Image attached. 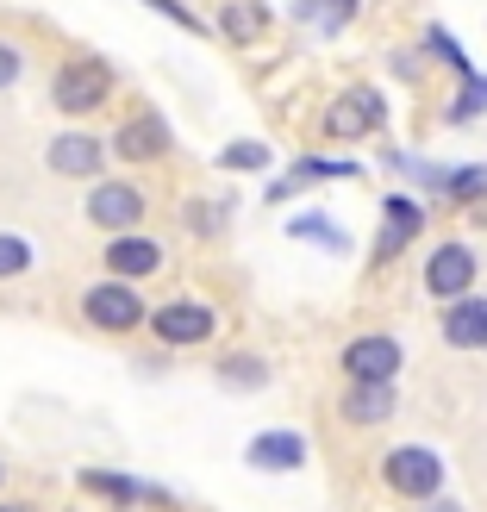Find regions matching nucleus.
<instances>
[{
    "mask_svg": "<svg viewBox=\"0 0 487 512\" xmlns=\"http://www.w3.org/2000/svg\"><path fill=\"white\" fill-rule=\"evenodd\" d=\"M294 238H319L325 250H350V238L338 232V225H325V219H294Z\"/></svg>",
    "mask_w": 487,
    "mask_h": 512,
    "instance_id": "22",
    "label": "nucleus"
},
{
    "mask_svg": "<svg viewBox=\"0 0 487 512\" xmlns=\"http://www.w3.org/2000/svg\"><path fill=\"white\" fill-rule=\"evenodd\" d=\"M381 475H388V488H394L400 500H438V488H444V463H438V450H425V444L388 450Z\"/></svg>",
    "mask_w": 487,
    "mask_h": 512,
    "instance_id": "2",
    "label": "nucleus"
},
{
    "mask_svg": "<svg viewBox=\"0 0 487 512\" xmlns=\"http://www.w3.org/2000/svg\"><path fill=\"white\" fill-rule=\"evenodd\" d=\"M19 69H25L19 44H0V88H13V82H19Z\"/></svg>",
    "mask_w": 487,
    "mask_h": 512,
    "instance_id": "28",
    "label": "nucleus"
},
{
    "mask_svg": "<svg viewBox=\"0 0 487 512\" xmlns=\"http://www.w3.org/2000/svg\"><path fill=\"white\" fill-rule=\"evenodd\" d=\"M225 381H238V388H263L269 369L256 363V356H232V363H225Z\"/></svg>",
    "mask_w": 487,
    "mask_h": 512,
    "instance_id": "23",
    "label": "nucleus"
},
{
    "mask_svg": "<svg viewBox=\"0 0 487 512\" xmlns=\"http://www.w3.org/2000/svg\"><path fill=\"white\" fill-rule=\"evenodd\" d=\"M394 381H350V394H344V419L350 425H381V419H394Z\"/></svg>",
    "mask_w": 487,
    "mask_h": 512,
    "instance_id": "12",
    "label": "nucleus"
},
{
    "mask_svg": "<svg viewBox=\"0 0 487 512\" xmlns=\"http://www.w3.org/2000/svg\"><path fill=\"white\" fill-rule=\"evenodd\" d=\"M300 19H319L325 32H344L356 19V0H300Z\"/></svg>",
    "mask_w": 487,
    "mask_h": 512,
    "instance_id": "19",
    "label": "nucleus"
},
{
    "mask_svg": "<svg viewBox=\"0 0 487 512\" xmlns=\"http://www.w3.org/2000/svg\"><path fill=\"white\" fill-rule=\"evenodd\" d=\"M188 225H194V232H219V225H225V213H219V200H194V213H188Z\"/></svg>",
    "mask_w": 487,
    "mask_h": 512,
    "instance_id": "26",
    "label": "nucleus"
},
{
    "mask_svg": "<svg viewBox=\"0 0 487 512\" xmlns=\"http://www.w3.org/2000/svg\"><path fill=\"white\" fill-rule=\"evenodd\" d=\"M82 313H88V325H94V331H132V325H144V319H150V313H144V300L125 288L119 275L82 294Z\"/></svg>",
    "mask_w": 487,
    "mask_h": 512,
    "instance_id": "3",
    "label": "nucleus"
},
{
    "mask_svg": "<svg viewBox=\"0 0 487 512\" xmlns=\"http://www.w3.org/2000/svg\"><path fill=\"white\" fill-rule=\"evenodd\" d=\"M107 94H113V69L100 57H75V63H63L50 75V100H57L63 113H100Z\"/></svg>",
    "mask_w": 487,
    "mask_h": 512,
    "instance_id": "1",
    "label": "nucleus"
},
{
    "mask_svg": "<svg viewBox=\"0 0 487 512\" xmlns=\"http://www.w3.org/2000/svg\"><path fill=\"white\" fill-rule=\"evenodd\" d=\"M425 225V207L413 194H388V207H381V238H375V263H394V256L419 238Z\"/></svg>",
    "mask_w": 487,
    "mask_h": 512,
    "instance_id": "8",
    "label": "nucleus"
},
{
    "mask_svg": "<svg viewBox=\"0 0 487 512\" xmlns=\"http://www.w3.org/2000/svg\"><path fill=\"white\" fill-rule=\"evenodd\" d=\"M487 113V75H463V88H456V100H450V125H469V119H481Z\"/></svg>",
    "mask_w": 487,
    "mask_h": 512,
    "instance_id": "17",
    "label": "nucleus"
},
{
    "mask_svg": "<svg viewBox=\"0 0 487 512\" xmlns=\"http://www.w3.org/2000/svg\"><path fill=\"white\" fill-rule=\"evenodd\" d=\"M219 32L232 38V44H256V38L269 32L263 0H225V7H219Z\"/></svg>",
    "mask_w": 487,
    "mask_h": 512,
    "instance_id": "15",
    "label": "nucleus"
},
{
    "mask_svg": "<svg viewBox=\"0 0 487 512\" xmlns=\"http://www.w3.org/2000/svg\"><path fill=\"white\" fill-rule=\"evenodd\" d=\"M82 488H88V494H100V500H113V506H132V500H144V488H138V481L107 475V469H88V475H82Z\"/></svg>",
    "mask_w": 487,
    "mask_h": 512,
    "instance_id": "18",
    "label": "nucleus"
},
{
    "mask_svg": "<svg viewBox=\"0 0 487 512\" xmlns=\"http://www.w3.org/2000/svg\"><path fill=\"white\" fill-rule=\"evenodd\" d=\"M425 50H431L438 63H450L456 75H475V69H469V57H463V44H456V38L444 32V25H431V32H425Z\"/></svg>",
    "mask_w": 487,
    "mask_h": 512,
    "instance_id": "20",
    "label": "nucleus"
},
{
    "mask_svg": "<svg viewBox=\"0 0 487 512\" xmlns=\"http://www.w3.org/2000/svg\"><path fill=\"white\" fill-rule=\"evenodd\" d=\"M344 375L350 381H394L400 375V344L394 338H356L344 350Z\"/></svg>",
    "mask_w": 487,
    "mask_h": 512,
    "instance_id": "10",
    "label": "nucleus"
},
{
    "mask_svg": "<svg viewBox=\"0 0 487 512\" xmlns=\"http://www.w3.org/2000/svg\"><path fill=\"white\" fill-rule=\"evenodd\" d=\"M425 288L438 300H463L475 288V250L469 244H438L425 256Z\"/></svg>",
    "mask_w": 487,
    "mask_h": 512,
    "instance_id": "4",
    "label": "nucleus"
},
{
    "mask_svg": "<svg viewBox=\"0 0 487 512\" xmlns=\"http://www.w3.org/2000/svg\"><path fill=\"white\" fill-rule=\"evenodd\" d=\"M250 463L256 469H300L306 463V438L300 431H263V438H250Z\"/></svg>",
    "mask_w": 487,
    "mask_h": 512,
    "instance_id": "14",
    "label": "nucleus"
},
{
    "mask_svg": "<svg viewBox=\"0 0 487 512\" xmlns=\"http://www.w3.org/2000/svg\"><path fill=\"white\" fill-rule=\"evenodd\" d=\"M163 150H169V125L157 113H138L113 132V157H125V163H157Z\"/></svg>",
    "mask_w": 487,
    "mask_h": 512,
    "instance_id": "9",
    "label": "nucleus"
},
{
    "mask_svg": "<svg viewBox=\"0 0 487 512\" xmlns=\"http://www.w3.org/2000/svg\"><path fill=\"white\" fill-rule=\"evenodd\" d=\"M50 169L57 175H100V144L94 138H57L50 144Z\"/></svg>",
    "mask_w": 487,
    "mask_h": 512,
    "instance_id": "16",
    "label": "nucleus"
},
{
    "mask_svg": "<svg viewBox=\"0 0 487 512\" xmlns=\"http://www.w3.org/2000/svg\"><path fill=\"white\" fill-rule=\"evenodd\" d=\"M419 512H463L456 500H431V506H419Z\"/></svg>",
    "mask_w": 487,
    "mask_h": 512,
    "instance_id": "29",
    "label": "nucleus"
},
{
    "mask_svg": "<svg viewBox=\"0 0 487 512\" xmlns=\"http://www.w3.org/2000/svg\"><path fill=\"white\" fill-rule=\"evenodd\" d=\"M150 331L163 344H200V338H213V306L207 300H169L150 313Z\"/></svg>",
    "mask_w": 487,
    "mask_h": 512,
    "instance_id": "6",
    "label": "nucleus"
},
{
    "mask_svg": "<svg viewBox=\"0 0 487 512\" xmlns=\"http://www.w3.org/2000/svg\"><path fill=\"white\" fill-rule=\"evenodd\" d=\"M381 119H388V100H381L375 88H350L338 107L325 113V132H331V138H369Z\"/></svg>",
    "mask_w": 487,
    "mask_h": 512,
    "instance_id": "7",
    "label": "nucleus"
},
{
    "mask_svg": "<svg viewBox=\"0 0 487 512\" xmlns=\"http://www.w3.org/2000/svg\"><path fill=\"white\" fill-rule=\"evenodd\" d=\"M107 269H113L119 281H138V275H150V269H163V250L150 244V238H132V232H125V238L107 244Z\"/></svg>",
    "mask_w": 487,
    "mask_h": 512,
    "instance_id": "13",
    "label": "nucleus"
},
{
    "mask_svg": "<svg viewBox=\"0 0 487 512\" xmlns=\"http://www.w3.org/2000/svg\"><path fill=\"white\" fill-rule=\"evenodd\" d=\"M219 163H225V169H263V163H269V144H250V138H244V144L225 150Z\"/></svg>",
    "mask_w": 487,
    "mask_h": 512,
    "instance_id": "24",
    "label": "nucleus"
},
{
    "mask_svg": "<svg viewBox=\"0 0 487 512\" xmlns=\"http://www.w3.org/2000/svg\"><path fill=\"white\" fill-rule=\"evenodd\" d=\"M144 7H157V13H169L175 25H182V32H207V25H200V19H194V13L182 7V0H144Z\"/></svg>",
    "mask_w": 487,
    "mask_h": 512,
    "instance_id": "27",
    "label": "nucleus"
},
{
    "mask_svg": "<svg viewBox=\"0 0 487 512\" xmlns=\"http://www.w3.org/2000/svg\"><path fill=\"white\" fill-rule=\"evenodd\" d=\"M0 512H25V506H0Z\"/></svg>",
    "mask_w": 487,
    "mask_h": 512,
    "instance_id": "30",
    "label": "nucleus"
},
{
    "mask_svg": "<svg viewBox=\"0 0 487 512\" xmlns=\"http://www.w3.org/2000/svg\"><path fill=\"white\" fill-rule=\"evenodd\" d=\"M88 219L100 225V232L125 238V232H132V225L144 219V194H138V188H125V182H100V188L88 194Z\"/></svg>",
    "mask_w": 487,
    "mask_h": 512,
    "instance_id": "5",
    "label": "nucleus"
},
{
    "mask_svg": "<svg viewBox=\"0 0 487 512\" xmlns=\"http://www.w3.org/2000/svg\"><path fill=\"white\" fill-rule=\"evenodd\" d=\"M444 344H456V350H487V300H481V294L450 300V313H444Z\"/></svg>",
    "mask_w": 487,
    "mask_h": 512,
    "instance_id": "11",
    "label": "nucleus"
},
{
    "mask_svg": "<svg viewBox=\"0 0 487 512\" xmlns=\"http://www.w3.org/2000/svg\"><path fill=\"white\" fill-rule=\"evenodd\" d=\"M25 269H32V244L0 232V275H25Z\"/></svg>",
    "mask_w": 487,
    "mask_h": 512,
    "instance_id": "21",
    "label": "nucleus"
},
{
    "mask_svg": "<svg viewBox=\"0 0 487 512\" xmlns=\"http://www.w3.org/2000/svg\"><path fill=\"white\" fill-rule=\"evenodd\" d=\"M481 188H487V169H456L444 182V194H456V200H475Z\"/></svg>",
    "mask_w": 487,
    "mask_h": 512,
    "instance_id": "25",
    "label": "nucleus"
}]
</instances>
